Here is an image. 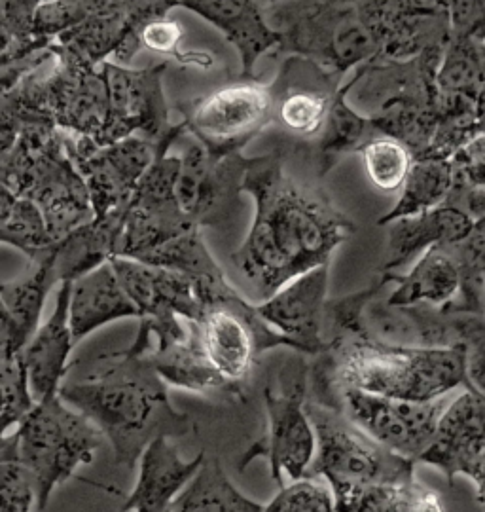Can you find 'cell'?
<instances>
[{
  "mask_svg": "<svg viewBox=\"0 0 485 512\" xmlns=\"http://www.w3.org/2000/svg\"><path fill=\"white\" fill-rule=\"evenodd\" d=\"M180 8L211 23L234 46L241 59V78H254L258 59L279 50L281 35L258 0H182Z\"/></svg>",
  "mask_w": 485,
  "mask_h": 512,
  "instance_id": "cell-24",
  "label": "cell"
},
{
  "mask_svg": "<svg viewBox=\"0 0 485 512\" xmlns=\"http://www.w3.org/2000/svg\"><path fill=\"white\" fill-rule=\"evenodd\" d=\"M205 452L184 459L169 437H158L144 448L139 475L126 497L124 512H169L182 490L198 475Z\"/></svg>",
  "mask_w": 485,
  "mask_h": 512,
  "instance_id": "cell-27",
  "label": "cell"
},
{
  "mask_svg": "<svg viewBox=\"0 0 485 512\" xmlns=\"http://www.w3.org/2000/svg\"><path fill=\"white\" fill-rule=\"evenodd\" d=\"M0 184L35 202L57 241L95 219L90 190L65 147V131L29 124L0 152Z\"/></svg>",
  "mask_w": 485,
  "mask_h": 512,
  "instance_id": "cell-5",
  "label": "cell"
},
{
  "mask_svg": "<svg viewBox=\"0 0 485 512\" xmlns=\"http://www.w3.org/2000/svg\"><path fill=\"white\" fill-rule=\"evenodd\" d=\"M0 393H2V435L16 429L36 408L29 370L19 353H0Z\"/></svg>",
  "mask_w": 485,
  "mask_h": 512,
  "instance_id": "cell-41",
  "label": "cell"
},
{
  "mask_svg": "<svg viewBox=\"0 0 485 512\" xmlns=\"http://www.w3.org/2000/svg\"><path fill=\"white\" fill-rule=\"evenodd\" d=\"M180 160L177 200L184 215L199 228H226L241 203L252 158L243 152L213 154L196 141Z\"/></svg>",
  "mask_w": 485,
  "mask_h": 512,
  "instance_id": "cell-18",
  "label": "cell"
},
{
  "mask_svg": "<svg viewBox=\"0 0 485 512\" xmlns=\"http://www.w3.org/2000/svg\"><path fill=\"white\" fill-rule=\"evenodd\" d=\"M139 262L179 272L190 277L194 283L224 274L213 255L209 253L201 236V228H194L179 238L167 241Z\"/></svg>",
  "mask_w": 485,
  "mask_h": 512,
  "instance_id": "cell-39",
  "label": "cell"
},
{
  "mask_svg": "<svg viewBox=\"0 0 485 512\" xmlns=\"http://www.w3.org/2000/svg\"><path fill=\"white\" fill-rule=\"evenodd\" d=\"M368 179L383 192H395L402 188L410 167L414 164V154L404 143L393 137L379 135L372 139L359 152Z\"/></svg>",
  "mask_w": 485,
  "mask_h": 512,
  "instance_id": "cell-42",
  "label": "cell"
},
{
  "mask_svg": "<svg viewBox=\"0 0 485 512\" xmlns=\"http://www.w3.org/2000/svg\"><path fill=\"white\" fill-rule=\"evenodd\" d=\"M184 29L177 19L163 16L150 19L141 25L135 33L127 35L122 48L114 54L116 63L127 65L141 50H150L154 54L171 57L182 67L209 69L213 65V55L205 52H184L182 50Z\"/></svg>",
  "mask_w": 485,
  "mask_h": 512,
  "instance_id": "cell-38",
  "label": "cell"
},
{
  "mask_svg": "<svg viewBox=\"0 0 485 512\" xmlns=\"http://www.w3.org/2000/svg\"><path fill=\"white\" fill-rule=\"evenodd\" d=\"M110 262L139 310V330L127 353L148 357L182 342L190 332V321L198 319L201 311L194 281L133 258L116 256Z\"/></svg>",
  "mask_w": 485,
  "mask_h": 512,
  "instance_id": "cell-10",
  "label": "cell"
},
{
  "mask_svg": "<svg viewBox=\"0 0 485 512\" xmlns=\"http://www.w3.org/2000/svg\"><path fill=\"white\" fill-rule=\"evenodd\" d=\"M258 2H260V4L266 8V0H258Z\"/></svg>",
  "mask_w": 485,
  "mask_h": 512,
  "instance_id": "cell-49",
  "label": "cell"
},
{
  "mask_svg": "<svg viewBox=\"0 0 485 512\" xmlns=\"http://www.w3.org/2000/svg\"><path fill=\"white\" fill-rule=\"evenodd\" d=\"M476 118H478V133L485 135V80L480 95H478V105H476Z\"/></svg>",
  "mask_w": 485,
  "mask_h": 512,
  "instance_id": "cell-47",
  "label": "cell"
},
{
  "mask_svg": "<svg viewBox=\"0 0 485 512\" xmlns=\"http://www.w3.org/2000/svg\"><path fill=\"white\" fill-rule=\"evenodd\" d=\"M266 427L241 459L247 467L254 459L270 463L271 480L283 488L285 480L311 476L317 459V431L307 412L306 366L300 359L285 365L279 382L266 387Z\"/></svg>",
  "mask_w": 485,
  "mask_h": 512,
  "instance_id": "cell-9",
  "label": "cell"
},
{
  "mask_svg": "<svg viewBox=\"0 0 485 512\" xmlns=\"http://www.w3.org/2000/svg\"><path fill=\"white\" fill-rule=\"evenodd\" d=\"M307 412L317 431L311 476H321L330 488L414 480L417 461L379 444L338 406L307 401Z\"/></svg>",
  "mask_w": 485,
  "mask_h": 512,
  "instance_id": "cell-11",
  "label": "cell"
},
{
  "mask_svg": "<svg viewBox=\"0 0 485 512\" xmlns=\"http://www.w3.org/2000/svg\"><path fill=\"white\" fill-rule=\"evenodd\" d=\"M65 147L90 190L95 219L127 213L144 173L156 160L160 143L135 135L101 147L90 137L65 131Z\"/></svg>",
  "mask_w": 485,
  "mask_h": 512,
  "instance_id": "cell-17",
  "label": "cell"
},
{
  "mask_svg": "<svg viewBox=\"0 0 485 512\" xmlns=\"http://www.w3.org/2000/svg\"><path fill=\"white\" fill-rule=\"evenodd\" d=\"M0 241L18 249L27 260L50 255L59 243L40 207L6 188L0 190Z\"/></svg>",
  "mask_w": 485,
  "mask_h": 512,
  "instance_id": "cell-37",
  "label": "cell"
},
{
  "mask_svg": "<svg viewBox=\"0 0 485 512\" xmlns=\"http://www.w3.org/2000/svg\"><path fill=\"white\" fill-rule=\"evenodd\" d=\"M476 219L459 205L444 202L431 211L387 224V253L379 272H395L438 245L468 238Z\"/></svg>",
  "mask_w": 485,
  "mask_h": 512,
  "instance_id": "cell-25",
  "label": "cell"
},
{
  "mask_svg": "<svg viewBox=\"0 0 485 512\" xmlns=\"http://www.w3.org/2000/svg\"><path fill=\"white\" fill-rule=\"evenodd\" d=\"M69 317L74 342L80 344L95 330L110 323L131 317L139 319V310L129 298L112 262H107L72 281Z\"/></svg>",
  "mask_w": 485,
  "mask_h": 512,
  "instance_id": "cell-29",
  "label": "cell"
},
{
  "mask_svg": "<svg viewBox=\"0 0 485 512\" xmlns=\"http://www.w3.org/2000/svg\"><path fill=\"white\" fill-rule=\"evenodd\" d=\"M285 158V148L252 158L243 181V192L254 200V219L232 262L251 285L256 304L330 264L332 253L355 232V222L321 186L288 175Z\"/></svg>",
  "mask_w": 485,
  "mask_h": 512,
  "instance_id": "cell-1",
  "label": "cell"
},
{
  "mask_svg": "<svg viewBox=\"0 0 485 512\" xmlns=\"http://www.w3.org/2000/svg\"><path fill=\"white\" fill-rule=\"evenodd\" d=\"M266 18L281 35V54L302 55L332 73H353L379 55L360 0H279Z\"/></svg>",
  "mask_w": 485,
  "mask_h": 512,
  "instance_id": "cell-7",
  "label": "cell"
},
{
  "mask_svg": "<svg viewBox=\"0 0 485 512\" xmlns=\"http://www.w3.org/2000/svg\"><path fill=\"white\" fill-rule=\"evenodd\" d=\"M378 57L414 59L446 50L453 37L450 0H360Z\"/></svg>",
  "mask_w": 485,
  "mask_h": 512,
  "instance_id": "cell-19",
  "label": "cell"
},
{
  "mask_svg": "<svg viewBox=\"0 0 485 512\" xmlns=\"http://www.w3.org/2000/svg\"><path fill=\"white\" fill-rule=\"evenodd\" d=\"M71 287L72 281L57 287L54 310L23 349V359L38 403L59 395L71 370V353L76 346L69 317Z\"/></svg>",
  "mask_w": 485,
  "mask_h": 512,
  "instance_id": "cell-26",
  "label": "cell"
},
{
  "mask_svg": "<svg viewBox=\"0 0 485 512\" xmlns=\"http://www.w3.org/2000/svg\"><path fill=\"white\" fill-rule=\"evenodd\" d=\"M338 512H446L440 495L417 478L408 482L332 488Z\"/></svg>",
  "mask_w": 485,
  "mask_h": 512,
  "instance_id": "cell-34",
  "label": "cell"
},
{
  "mask_svg": "<svg viewBox=\"0 0 485 512\" xmlns=\"http://www.w3.org/2000/svg\"><path fill=\"white\" fill-rule=\"evenodd\" d=\"M345 76L302 55H287L270 84L271 126L285 150H311L321 137Z\"/></svg>",
  "mask_w": 485,
  "mask_h": 512,
  "instance_id": "cell-15",
  "label": "cell"
},
{
  "mask_svg": "<svg viewBox=\"0 0 485 512\" xmlns=\"http://www.w3.org/2000/svg\"><path fill=\"white\" fill-rule=\"evenodd\" d=\"M122 2L126 6L127 18H129L127 35H131L146 21L169 16L171 10L180 8L182 0H122Z\"/></svg>",
  "mask_w": 485,
  "mask_h": 512,
  "instance_id": "cell-46",
  "label": "cell"
},
{
  "mask_svg": "<svg viewBox=\"0 0 485 512\" xmlns=\"http://www.w3.org/2000/svg\"><path fill=\"white\" fill-rule=\"evenodd\" d=\"M36 505L33 482L18 459L0 458V512H31Z\"/></svg>",
  "mask_w": 485,
  "mask_h": 512,
  "instance_id": "cell-44",
  "label": "cell"
},
{
  "mask_svg": "<svg viewBox=\"0 0 485 512\" xmlns=\"http://www.w3.org/2000/svg\"><path fill=\"white\" fill-rule=\"evenodd\" d=\"M315 380L317 399L334 389H359L383 397L429 403L474 389L468 378L467 353L461 349L400 346L368 330L342 334L321 353Z\"/></svg>",
  "mask_w": 485,
  "mask_h": 512,
  "instance_id": "cell-3",
  "label": "cell"
},
{
  "mask_svg": "<svg viewBox=\"0 0 485 512\" xmlns=\"http://www.w3.org/2000/svg\"><path fill=\"white\" fill-rule=\"evenodd\" d=\"M167 387L148 357L124 349L95 361L90 372L65 380L59 395L99 427L116 465L135 469L152 440L179 439L192 431V421L175 410Z\"/></svg>",
  "mask_w": 485,
  "mask_h": 512,
  "instance_id": "cell-2",
  "label": "cell"
},
{
  "mask_svg": "<svg viewBox=\"0 0 485 512\" xmlns=\"http://www.w3.org/2000/svg\"><path fill=\"white\" fill-rule=\"evenodd\" d=\"M127 213L93 219L57 243L55 275L59 285L76 281L118 256Z\"/></svg>",
  "mask_w": 485,
  "mask_h": 512,
  "instance_id": "cell-31",
  "label": "cell"
},
{
  "mask_svg": "<svg viewBox=\"0 0 485 512\" xmlns=\"http://www.w3.org/2000/svg\"><path fill=\"white\" fill-rule=\"evenodd\" d=\"M275 2H279V0H266V8L271 6V4H275Z\"/></svg>",
  "mask_w": 485,
  "mask_h": 512,
  "instance_id": "cell-48",
  "label": "cell"
},
{
  "mask_svg": "<svg viewBox=\"0 0 485 512\" xmlns=\"http://www.w3.org/2000/svg\"><path fill=\"white\" fill-rule=\"evenodd\" d=\"M190 327L209 365L241 395L260 355L273 348L294 351L290 340L271 329L258 315L256 304L243 298L235 287L205 300L198 319L190 321Z\"/></svg>",
  "mask_w": 485,
  "mask_h": 512,
  "instance_id": "cell-8",
  "label": "cell"
},
{
  "mask_svg": "<svg viewBox=\"0 0 485 512\" xmlns=\"http://www.w3.org/2000/svg\"><path fill=\"white\" fill-rule=\"evenodd\" d=\"M165 71L167 61L144 69H129L127 65L107 61L110 124L103 147L135 135L162 143L175 131L177 124L169 122L163 92Z\"/></svg>",
  "mask_w": 485,
  "mask_h": 512,
  "instance_id": "cell-20",
  "label": "cell"
},
{
  "mask_svg": "<svg viewBox=\"0 0 485 512\" xmlns=\"http://www.w3.org/2000/svg\"><path fill=\"white\" fill-rule=\"evenodd\" d=\"M357 82L359 73L355 69L349 80L343 82L342 90L328 114L323 133L309 150V154L315 158L319 177H324L343 156L359 154L372 139L379 137V131L372 124V120L347 101Z\"/></svg>",
  "mask_w": 485,
  "mask_h": 512,
  "instance_id": "cell-32",
  "label": "cell"
},
{
  "mask_svg": "<svg viewBox=\"0 0 485 512\" xmlns=\"http://www.w3.org/2000/svg\"><path fill=\"white\" fill-rule=\"evenodd\" d=\"M455 184V165L446 158H414L410 173L402 184L395 207L378 220L381 226L404 217L421 215L448 200Z\"/></svg>",
  "mask_w": 485,
  "mask_h": 512,
  "instance_id": "cell-35",
  "label": "cell"
},
{
  "mask_svg": "<svg viewBox=\"0 0 485 512\" xmlns=\"http://www.w3.org/2000/svg\"><path fill=\"white\" fill-rule=\"evenodd\" d=\"M175 141H163L156 160L144 173L127 209L118 256L143 260L154 249L199 228L184 215L177 200L179 156H169Z\"/></svg>",
  "mask_w": 485,
  "mask_h": 512,
  "instance_id": "cell-16",
  "label": "cell"
},
{
  "mask_svg": "<svg viewBox=\"0 0 485 512\" xmlns=\"http://www.w3.org/2000/svg\"><path fill=\"white\" fill-rule=\"evenodd\" d=\"M446 50L414 59L374 57L357 67L353 105L366 114L379 135L393 137L414 158L431 147L438 128V71Z\"/></svg>",
  "mask_w": 485,
  "mask_h": 512,
  "instance_id": "cell-4",
  "label": "cell"
},
{
  "mask_svg": "<svg viewBox=\"0 0 485 512\" xmlns=\"http://www.w3.org/2000/svg\"><path fill=\"white\" fill-rule=\"evenodd\" d=\"M48 0H0L2 54L0 69L14 67L42 52L36 50L31 33L36 10Z\"/></svg>",
  "mask_w": 485,
  "mask_h": 512,
  "instance_id": "cell-40",
  "label": "cell"
},
{
  "mask_svg": "<svg viewBox=\"0 0 485 512\" xmlns=\"http://www.w3.org/2000/svg\"><path fill=\"white\" fill-rule=\"evenodd\" d=\"M262 512H338L330 484L321 476L292 480L279 488Z\"/></svg>",
  "mask_w": 485,
  "mask_h": 512,
  "instance_id": "cell-43",
  "label": "cell"
},
{
  "mask_svg": "<svg viewBox=\"0 0 485 512\" xmlns=\"http://www.w3.org/2000/svg\"><path fill=\"white\" fill-rule=\"evenodd\" d=\"M379 274L389 285H395L385 300L391 308H448L459 298L463 287V274L450 245H438L423 253L408 274Z\"/></svg>",
  "mask_w": 485,
  "mask_h": 512,
  "instance_id": "cell-28",
  "label": "cell"
},
{
  "mask_svg": "<svg viewBox=\"0 0 485 512\" xmlns=\"http://www.w3.org/2000/svg\"><path fill=\"white\" fill-rule=\"evenodd\" d=\"M55 251L29 260V268L14 281L0 285V353H19L42 325L48 294L59 285L55 275Z\"/></svg>",
  "mask_w": 485,
  "mask_h": 512,
  "instance_id": "cell-23",
  "label": "cell"
},
{
  "mask_svg": "<svg viewBox=\"0 0 485 512\" xmlns=\"http://www.w3.org/2000/svg\"><path fill=\"white\" fill-rule=\"evenodd\" d=\"M419 463L442 471L450 484L457 476L468 478L485 511V395L482 391L463 389L451 399L436 437Z\"/></svg>",
  "mask_w": 485,
  "mask_h": 512,
  "instance_id": "cell-21",
  "label": "cell"
},
{
  "mask_svg": "<svg viewBox=\"0 0 485 512\" xmlns=\"http://www.w3.org/2000/svg\"><path fill=\"white\" fill-rule=\"evenodd\" d=\"M264 505L243 494L216 458H205L198 475L169 512H262Z\"/></svg>",
  "mask_w": 485,
  "mask_h": 512,
  "instance_id": "cell-36",
  "label": "cell"
},
{
  "mask_svg": "<svg viewBox=\"0 0 485 512\" xmlns=\"http://www.w3.org/2000/svg\"><path fill=\"white\" fill-rule=\"evenodd\" d=\"M453 35L485 42V0H450Z\"/></svg>",
  "mask_w": 485,
  "mask_h": 512,
  "instance_id": "cell-45",
  "label": "cell"
},
{
  "mask_svg": "<svg viewBox=\"0 0 485 512\" xmlns=\"http://www.w3.org/2000/svg\"><path fill=\"white\" fill-rule=\"evenodd\" d=\"M364 325L376 338L400 346L465 351L470 384L485 395V313L431 306L391 308L383 302L364 315Z\"/></svg>",
  "mask_w": 485,
  "mask_h": 512,
  "instance_id": "cell-12",
  "label": "cell"
},
{
  "mask_svg": "<svg viewBox=\"0 0 485 512\" xmlns=\"http://www.w3.org/2000/svg\"><path fill=\"white\" fill-rule=\"evenodd\" d=\"M127 25L124 2L105 0L90 18L57 38L50 50L63 61L95 67L122 48L129 31Z\"/></svg>",
  "mask_w": 485,
  "mask_h": 512,
  "instance_id": "cell-30",
  "label": "cell"
},
{
  "mask_svg": "<svg viewBox=\"0 0 485 512\" xmlns=\"http://www.w3.org/2000/svg\"><path fill=\"white\" fill-rule=\"evenodd\" d=\"M328 270L319 266L292 279L270 298L254 302L258 315L290 340L296 353L321 355L328 349L326 340V304H328Z\"/></svg>",
  "mask_w": 485,
  "mask_h": 512,
  "instance_id": "cell-22",
  "label": "cell"
},
{
  "mask_svg": "<svg viewBox=\"0 0 485 512\" xmlns=\"http://www.w3.org/2000/svg\"><path fill=\"white\" fill-rule=\"evenodd\" d=\"M453 397L455 395L429 403H414L343 387L315 401L338 406L349 420L379 444L419 463L436 437L440 420Z\"/></svg>",
  "mask_w": 485,
  "mask_h": 512,
  "instance_id": "cell-14",
  "label": "cell"
},
{
  "mask_svg": "<svg viewBox=\"0 0 485 512\" xmlns=\"http://www.w3.org/2000/svg\"><path fill=\"white\" fill-rule=\"evenodd\" d=\"M186 133L213 154L241 152L271 126L270 84L237 78L207 95L177 105Z\"/></svg>",
  "mask_w": 485,
  "mask_h": 512,
  "instance_id": "cell-13",
  "label": "cell"
},
{
  "mask_svg": "<svg viewBox=\"0 0 485 512\" xmlns=\"http://www.w3.org/2000/svg\"><path fill=\"white\" fill-rule=\"evenodd\" d=\"M103 440L105 435L90 418L54 395L2 435L0 458L18 459L33 482L36 509L42 512L78 467L90 465Z\"/></svg>",
  "mask_w": 485,
  "mask_h": 512,
  "instance_id": "cell-6",
  "label": "cell"
},
{
  "mask_svg": "<svg viewBox=\"0 0 485 512\" xmlns=\"http://www.w3.org/2000/svg\"><path fill=\"white\" fill-rule=\"evenodd\" d=\"M148 359L156 366L158 374L169 387L188 389L192 393H199L211 399H241V393L209 365V361L199 348L198 338L192 327L182 342L158 353H152L148 355Z\"/></svg>",
  "mask_w": 485,
  "mask_h": 512,
  "instance_id": "cell-33",
  "label": "cell"
}]
</instances>
